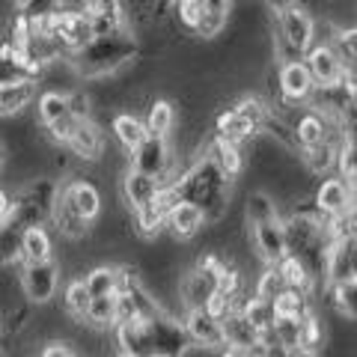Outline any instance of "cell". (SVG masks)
Returning a JSON list of instances; mask_svg holds the SVG:
<instances>
[{"instance_id":"obj_17","label":"cell","mask_w":357,"mask_h":357,"mask_svg":"<svg viewBox=\"0 0 357 357\" xmlns=\"http://www.w3.org/2000/svg\"><path fill=\"white\" fill-rule=\"evenodd\" d=\"M206 229H208V220L203 215V208H197L191 203H176L167 211L164 232L170 236V241H191Z\"/></svg>"},{"instance_id":"obj_16","label":"cell","mask_w":357,"mask_h":357,"mask_svg":"<svg viewBox=\"0 0 357 357\" xmlns=\"http://www.w3.org/2000/svg\"><path fill=\"white\" fill-rule=\"evenodd\" d=\"M84 13L89 18V30H93V39H105L114 36V33L126 30V6L116 3V0H86Z\"/></svg>"},{"instance_id":"obj_45","label":"cell","mask_w":357,"mask_h":357,"mask_svg":"<svg viewBox=\"0 0 357 357\" xmlns=\"http://www.w3.org/2000/svg\"><path fill=\"white\" fill-rule=\"evenodd\" d=\"M215 357H250V351H244V349H220Z\"/></svg>"},{"instance_id":"obj_25","label":"cell","mask_w":357,"mask_h":357,"mask_svg":"<svg viewBox=\"0 0 357 357\" xmlns=\"http://www.w3.org/2000/svg\"><path fill=\"white\" fill-rule=\"evenodd\" d=\"M54 262V232L48 227H30L21 236V265Z\"/></svg>"},{"instance_id":"obj_15","label":"cell","mask_w":357,"mask_h":357,"mask_svg":"<svg viewBox=\"0 0 357 357\" xmlns=\"http://www.w3.org/2000/svg\"><path fill=\"white\" fill-rule=\"evenodd\" d=\"M182 325H185V333L191 340V349H199V351H220L223 349V331H220V321L211 316L206 310H191L182 316Z\"/></svg>"},{"instance_id":"obj_31","label":"cell","mask_w":357,"mask_h":357,"mask_svg":"<svg viewBox=\"0 0 357 357\" xmlns=\"http://www.w3.org/2000/svg\"><path fill=\"white\" fill-rule=\"evenodd\" d=\"M69 116V96L63 89H39L36 96V119L42 128H48L51 122Z\"/></svg>"},{"instance_id":"obj_24","label":"cell","mask_w":357,"mask_h":357,"mask_svg":"<svg viewBox=\"0 0 357 357\" xmlns=\"http://www.w3.org/2000/svg\"><path fill=\"white\" fill-rule=\"evenodd\" d=\"M110 134H114V140H116L122 155H131L143 140H146L143 119L137 114H131V110H119V114H114V119H110Z\"/></svg>"},{"instance_id":"obj_3","label":"cell","mask_w":357,"mask_h":357,"mask_svg":"<svg viewBox=\"0 0 357 357\" xmlns=\"http://www.w3.org/2000/svg\"><path fill=\"white\" fill-rule=\"evenodd\" d=\"M271 107L262 96H241L236 105L229 107H220L211 126H215V137L220 140H229V143H238V146H248L250 140H256L262 134V126Z\"/></svg>"},{"instance_id":"obj_9","label":"cell","mask_w":357,"mask_h":357,"mask_svg":"<svg viewBox=\"0 0 357 357\" xmlns=\"http://www.w3.org/2000/svg\"><path fill=\"white\" fill-rule=\"evenodd\" d=\"M304 66H307V72L312 77V84H316V89H337V86H342L345 66L340 60L337 48L331 45V36L316 42L304 54Z\"/></svg>"},{"instance_id":"obj_18","label":"cell","mask_w":357,"mask_h":357,"mask_svg":"<svg viewBox=\"0 0 357 357\" xmlns=\"http://www.w3.org/2000/svg\"><path fill=\"white\" fill-rule=\"evenodd\" d=\"M116 340L119 357H152V333L149 319H128L110 331Z\"/></svg>"},{"instance_id":"obj_41","label":"cell","mask_w":357,"mask_h":357,"mask_svg":"<svg viewBox=\"0 0 357 357\" xmlns=\"http://www.w3.org/2000/svg\"><path fill=\"white\" fill-rule=\"evenodd\" d=\"M75 345L69 340H48V342H42V349L36 357H75Z\"/></svg>"},{"instance_id":"obj_46","label":"cell","mask_w":357,"mask_h":357,"mask_svg":"<svg viewBox=\"0 0 357 357\" xmlns=\"http://www.w3.org/2000/svg\"><path fill=\"white\" fill-rule=\"evenodd\" d=\"M283 357H319L316 351H310V349H301V345H298V349H292V351H286Z\"/></svg>"},{"instance_id":"obj_14","label":"cell","mask_w":357,"mask_h":357,"mask_svg":"<svg viewBox=\"0 0 357 357\" xmlns=\"http://www.w3.org/2000/svg\"><path fill=\"white\" fill-rule=\"evenodd\" d=\"M203 158L215 167V170L227 178L229 185L236 182V178H241V173L248 170V155H244V146L229 143V140H220V137L206 140V155Z\"/></svg>"},{"instance_id":"obj_38","label":"cell","mask_w":357,"mask_h":357,"mask_svg":"<svg viewBox=\"0 0 357 357\" xmlns=\"http://www.w3.org/2000/svg\"><path fill=\"white\" fill-rule=\"evenodd\" d=\"M328 295H331V304H333V310H337V316L349 319L351 325H357V280L333 286V289H328Z\"/></svg>"},{"instance_id":"obj_27","label":"cell","mask_w":357,"mask_h":357,"mask_svg":"<svg viewBox=\"0 0 357 357\" xmlns=\"http://www.w3.org/2000/svg\"><path fill=\"white\" fill-rule=\"evenodd\" d=\"M84 286L89 298H107V295H116L119 292V280H122V271L116 262H102V265H93L84 271Z\"/></svg>"},{"instance_id":"obj_30","label":"cell","mask_w":357,"mask_h":357,"mask_svg":"<svg viewBox=\"0 0 357 357\" xmlns=\"http://www.w3.org/2000/svg\"><path fill=\"white\" fill-rule=\"evenodd\" d=\"M21 236H24V229L13 218L0 223V274L9 268H21Z\"/></svg>"},{"instance_id":"obj_28","label":"cell","mask_w":357,"mask_h":357,"mask_svg":"<svg viewBox=\"0 0 357 357\" xmlns=\"http://www.w3.org/2000/svg\"><path fill=\"white\" fill-rule=\"evenodd\" d=\"M232 3H227V0H208L206 3V15L203 21H199V27L194 36L197 39H203V42H211V39H218L223 36V30L229 27V21H232Z\"/></svg>"},{"instance_id":"obj_6","label":"cell","mask_w":357,"mask_h":357,"mask_svg":"<svg viewBox=\"0 0 357 357\" xmlns=\"http://www.w3.org/2000/svg\"><path fill=\"white\" fill-rule=\"evenodd\" d=\"M277 96H280V107L274 114H286V107H307L316 96V84L307 72L304 60H292V63H280L277 66Z\"/></svg>"},{"instance_id":"obj_44","label":"cell","mask_w":357,"mask_h":357,"mask_svg":"<svg viewBox=\"0 0 357 357\" xmlns=\"http://www.w3.org/2000/svg\"><path fill=\"white\" fill-rule=\"evenodd\" d=\"M342 244H345V256H349L351 274H354V280H357V241H354V238H349V236H345V238H342Z\"/></svg>"},{"instance_id":"obj_47","label":"cell","mask_w":357,"mask_h":357,"mask_svg":"<svg viewBox=\"0 0 357 357\" xmlns=\"http://www.w3.org/2000/svg\"><path fill=\"white\" fill-rule=\"evenodd\" d=\"M6 167H9V149H6V143L0 140V173H3Z\"/></svg>"},{"instance_id":"obj_20","label":"cell","mask_w":357,"mask_h":357,"mask_svg":"<svg viewBox=\"0 0 357 357\" xmlns=\"http://www.w3.org/2000/svg\"><path fill=\"white\" fill-rule=\"evenodd\" d=\"M345 131V128H342ZM340 146H342V134L340 137H331L319 146H310V149H301L298 152V161L301 167L310 173V176H337V161H340Z\"/></svg>"},{"instance_id":"obj_5","label":"cell","mask_w":357,"mask_h":357,"mask_svg":"<svg viewBox=\"0 0 357 357\" xmlns=\"http://www.w3.org/2000/svg\"><path fill=\"white\" fill-rule=\"evenodd\" d=\"M63 280L60 262H39V265H21L18 268V286L30 307H48L57 298V289Z\"/></svg>"},{"instance_id":"obj_37","label":"cell","mask_w":357,"mask_h":357,"mask_svg":"<svg viewBox=\"0 0 357 357\" xmlns=\"http://www.w3.org/2000/svg\"><path fill=\"white\" fill-rule=\"evenodd\" d=\"M289 289V283L283 280V274H280V268H262L259 274H256V283L250 289V295L253 298H262V301H277L283 292Z\"/></svg>"},{"instance_id":"obj_36","label":"cell","mask_w":357,"mask_h":357,"mask_svg":"<svg viewBox=\"0 0 357 357\" xmlns=\"http://www.w3.org/2000/svg\"><path fill=\"white\" fill-rule=\"evenodd\" d=\"M328 345V328L321 316L316 310H310L304 319H301V349H310V351H321Z\"/></svg>"},{"instance_id":"obj_48","label":"cell","mask_w":357,"mask_h":357,"mask_svg":"<svg viewBox=\"0 0 357 357\" xmlns=\"http://www.w3.org/2000/svg\"><path fill=\"white\" fill-rule=\"evenodd\" d=\"M0 357H3V328H0Z\"/></svg>"},{"instance_id":"obj_4","label":"cell","mask_w":357,"mask_h":357,"mask_svg":"<svg viewBox=\"0 0 357 357\" xmlns=\"http://www.w3.org/2000/svg\"><path fill=\"white\" fill-rule=\"evenodd\" d=\"M51 42L60 48L63 57L84 51L93 42V30H89V18L84 13V3H60L57 15H54V33Z\"/></svg>"},{"instance_id":"obj_34","label":"cell","mask_w":357,"mask_h":357,"mask_svg":"<svg viewBox=\"0 0 357 357\" xmlns=\"http://www.w3.org/2000/svg\"><path fill=\"white\" fill-rule=\"evenodd\" d=\"M84 325L98 331V333H110V331H114L116 328V295L93 298V301H89V310H86Z\"/></svg>"},{"instance_id":"obj_10","label":"cell","mask_w":357,"mask_h":357,"mask_svg":"<svg viewBox=\"0 0 357 357\" xmlns=\"http://www.w3.org/2000/svg\"><path fill=\"white\" fill-rule=\"evenodd\" d=\"M60 199L69 206L77 218L89 227H96L105 215V199L102 191L89 182V178H72V182H60Z\"/></svg>"},{"instance_id":"obj_19","label":"cell","mask_w":357,"mask_h":357,"mask_svg":"<svg viewBox=\"0 0 357 357\" xmlns=\"http://www.w3.org/2000/svg\"><path fill=\"white\" fill-rule=\"evenodd\" d=\"M119 194H122V203H126V208L131 211H140V208H146L149 203H155L161 194V182L158 178H149V176H143L137 170H122V178H119Z\"/></svg>"},{"instance_id":"obj_11","label":"cell","mask_w":357,"mask_h":357,"mask_svg":"<svg viewBox=\"0 0 357 357\" xmlns=\"http://www.w3.org/2000/svg\"><path fill=\"white\" fill-rule=\"evenodd\" d=\"M170 164H173V146L170 140H161V137H146L128 155L131 170H137L149 178H158V182H164V176L170 173Z\"/></svg>"},{"instance_id":"obj_33","label":"cell","mask_w":357,"mask_h":357,"mask_svg":"<svg viewBox=\"0 0 357 357\" xmlns=\"http://www.w3.org/2000/svg\"><path fill=\"white\" fill-rule=\"evenodd\" d=\"M89 301L93 298H89L84 280L81 277H72V280L66 283V289H63V312H66V319H72L75 325H84Z\"/></svg>"},{"instance_id":"obj_8","label":"cell","mask_w":357,"mask_h":357,"mask_svg":"<svg viewBox=\"0 0 357 357\" xmlns=\"http://www.w3.org/2000/svg\"><path fill=\"white\" fill-rule=\"evenodd\" d=\"M354 197H357V191L349 182H342L340 176H328L312 188L310 208L316 211L321 220H342L349 206L354 203Z\"/></svg>"},{"instance_id":"obj_21","label":"cell","mask_w":357,"mask_h":357,"mask_svg":"<svg viewBox=\"0 0 357 357\" xmlns=\"http://www.w3.org/2000/svg\"><path fill=\"white\" fill-rule=\"evenodd\" d=\"M143 119V128H146V137H161V140H170V134L178 122V110L170 98H149L146 102V114L140 116Z\"/></svg>"},{"instance_id":"obj_12","label":"cell","mask_w":357,"mask_h":357,"mask_svg":"<svg viewBox=\"0 0 357 357\" xmlns=\"http://www.w3.org/2000/svg\"><path fill=\"white\" fill-rule=\"evenodd\" d=\"M250 244H253V253H256V259H259L262 268L280 265L289 256L283 220H271V223H259V227H253L250 229Z\"/></svg>"},{"instance_id":"obj_26","label":"cell","mask_w":357,"mask_h":357,"mask_svg":"<svg viewBox=\"0 0 357 357\" xmlns=\"http://www.w3.org/2000/svg\"><path fill=\"white\" fill-rule=\"evenodd\" d=\"M220 331H223V349H244V351H250L256 342L265 340V337H259V333L253 331L250 321L241 316L238 307L232 310L229 316L220 319Z\"/></svg>"},{"instance_id":"obj_13","label":"cell","mask_w":357,"mask_h":357,"mask_svg":"<svg viewBox=\"0 0 357 357\" xmlns=\"http://www.w3.org/2000/svg\"><path fill=\"white\" fill-rule=\"evenodd\" d=\"M66 152L72 155V161H81V164H98V161H105V155H107L105 128L98 126L96 119L81 122V126L75 128Z\"/></svg>"},{"instance_id":"obj_32","label":"cell","mask_w":357,"mask_h":357,"mask_svg":"<svg viewBox=\"0 0 357 357\" xmlns=\"http://www.w3.org/2000/svg\"><path fill=\"white\" fill-rule=\"evenodd\" d=\"M238 310H241V316L253 325V331L259 333V337H265V340H268V333H271V325H274V319H277V316H274L271 301H262V298L248 295V298H241Z\"/></svg>"},{"instance_id":"obj_42","label":"cell","mask_w":357,"mask_h":357,"mask_svg":"<svg viewBox=\"0 0 357 357\" xmlns=\"http://www.w3.org/2000/svg\"><path fill=\"white\" fill-rule=\"evenodd\" d=\"M342 229H345V236L357 241V197H354V203L349 206V211H345V218H342Z\"/></svg>"},{"instance_id":"obj_49","label":"cell","mask_w":357,"mask_h":357,"mask_svg":"<svg viewBox=\"0 0 357 357\" xmlns=\"http://www.w3.org/2000/svg\"><path fill=\"white\" fill-rule=\"evenodd\" d=\"M268 357H283V351H271V354H268Z\"/></svg>"},{"instance_id":"obj_29","label":"cell","mask_w":357,"mask_h":357,"mask_svg":"<svg viewBox=\"0 0 357 357\" xmlns=\"http://www.w3.org/2000/svg\"><path fill=\"white\" fill-rule=\"evenodd\" d=\"M48 227H54L63 238H69V241H86L89 236H93V227L77 218L60 197H57V206H54V211H51V223H48Z\"/></svg>"},{"instance_id":"obj_35","label":"cell","mask_w":357,"mask_h":357,"mask_svg":"<svg viewBox=\"0 0 357 357\" xmlns=\"http://www.w3.org/2000/svg\"><path fill=\"white\" fill-rule=\"evenodd\" d=\"M274 316L277 319H304L312 310V295L310 292H298V289H286V292L271 301Z\"/></svg>"},{"instance_id":"obj_7","label":"cell","mask_w":357,"mask_h":357,"mask_svg":"<svg viewBox=\"0 0 357 357\" xmlns=\"http://www.w3.org/2000/svg\"><path fill=\"white\" fill-rule=\"evenodd\" d=\"M149 333H152V357H185L191 351V340L185 333L182 319L167 310H158L149 319Z\"/></svg>"},{"instance_id":"obj_39","label":"cell","mask_w":357,"mask_h":357,"mask_svg":"<svg viewBox=\"0 0 357 357\" xmlns=\"http://www.w3.org/2000/svg\"><path fill=\"white\" fill-rule=\"evenodd\" d=\"M331 45L337 48V54H340V60H342L345 69H357V24L333 27Z\"/></svg>"},{"instance_id":"obj_22","label":"cell","mask_w":357,"mask_h":357,"mask_svg":"<svg viewBox=\"0 0 357 357\" xmlns=\"http://www.w3.org/2000/svg\"><path fill=\"white\" fill-rule=\"evenodd\" d=\"M241 218L244 223L253 229L259 227V223H271V220H283L280 215V203H277L274 194H268L265 188H256L244 197V206H241Z\"/></svg>"},{"instance_id":"obj_23","label":"cell","mask_w":357,"mask_h":357,"mask_svg":"<svg viewBox=\"0 0 357 357\" xmlns=\"http://www.w3.org/2000/svg\"><path fill=\"white\" fill-rule=\"evenodd\" d=\"M39 84H13V86H0V119H18L36 105Z\"/></svg>"},{"instance_id":"obj_1","label":"cell","mask_w":357,"mask_h":357,"mask_svg":"<svg viewBox=\"0 0 357 357\" xmlns=\"http://www.w3.org/2000/svg\"><path fill=\"white\" fill-rule=\"evenodd\" d=\"M140 60V36L131 27L105 39H93L84 51L69 57L77 81H102Z\"/></svg>"},{"instance_id":"obj_40","label":"cell","mask_w":357,"mask_h":357,"mask_svg":"<svg viewBox=\"0 0 357 357\" xmlns=\"http://www.w3.org/2000/svg\"><path fill=\"white\" fill-rule=\"evenodd\" d=\"M206 3L208 0H178V3H173V15L178 21V27L194 36L199 21H203V15H206Z\"/></svg>"},{"instance_id":"obj_50","label":"cell","mask_w":357,"mask_h":357,"mask_svg":"<svg viewBox=\"0 0 357 357\" xmlns=\"http://www.w3.org/2000/svg\"><path fill=\"white\" fill-rule=\"evenodd\" d=\"M75 357H84V354H75Z\"/></svg>"},{"instance_id":"obj_2","label":"cell","mask_w":357,"mask_h":357,"mask_svg":"<svg viewBox=\"0 0 357 357\" xmlns=\"http://www.w3.org/2000/svg\"><path fill=\"white\" fill-rule=\"evenodd\" d=\"M319 21L304 3H277L271 6V36L274 60L292 63L304 60V54L319 42Z\"/></svg>"},{"instance_id":"obj_43","label":"cell","mask_w":357,"mask_h":357,"mask_svg":"<svg viewBox=\"0 0 357 357\" xmlns=\"http://www.w3.org/2000/svg\"><path fill=\"white\" fill-rule=\"evenodd\" d=\"M9 215H13V194H9V188L0 182V223H3Z\"/></svg>"}]
</instances>
